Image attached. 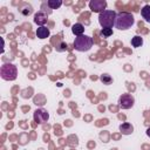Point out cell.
Wrapping results in <instances>:
<instances>
[{
	"instance_id": "30bf717a",
	"label": "cell",
	"mask_w": 150,
	"mask_h": 150,
	"mask_svg": "<svg viewBox=\"0 0 150 150\" xmlns=\"http://www.w3.org/2000/svg\"><path fill=\"white\" fill-rule=\"evenodd\" d=\"M120 131H121V134H123V135H130V134H132V131H134V127H132L130 123L124 122V123H122V124L120 125Z\"/></svg>"
},
{
	"instance_id": "6da1fadb",
	"label": "cell",
	"mask_w": 150,
	"mask_h": 150,
	"mask_svg": "<svg viewBox=\"0 0 150 150\" xmlns=\"http://www.w3.org/2000/svg\"><path fill=\"white\" fill-rule=\"evenodd\" d=\"M135 23V19L130 13L127 12H120L116 14L115 19V27L120 30H127L131 28V26Z\"/></svg>"
},
{
	"instance_id": "8992f818",
	"label": "cell",
	"mask_w": 150,
	"mask_h": 150,
	"mask_svg": "<svg viewBox=\"0 0 150 150\" xmlns=\"http://www.w3.org/2000/svg\"><path fill=\"white\" fill-rule=\"evenodd\" d=\"M48 118H49V114H48L47 110H45V109H36L34 111V121L36 123L42 124V123L47 122Z\"/></svg>"
},
{
	"instance_id": "7c38bea8",
	"label": "cell",
	"mask_w": 150,
	"mask_h": 150,
	"mask_svg": "<svg viewBox=\"0 0 150 150\" xmlns=\"http://www.w3.org/2000/svg\"><path fill=\"white\" fill-rule=\"evenodd\" d=\"M141 15L142 18L146 21V22H150V5H145L142 7L141 9Z\"/></svg>"
},
{
	"instance_id": "4fadbf2b",
	"label": "cell",
	"mask_w": 150,
	"mask_h": 150,
	"mask_svg": "<svg viewBox=\"0 0 150 150\" xmlns=\"http://www.w3.org/2000/svg\"><path fill=\"white\" fill-rule=\"evenodd\" d=\"M131 45H132V47H135V48L141 47V46L143 45V39H142V36L135 35V36L131 39Z\"/></svg>"
},
{
	"instance_id": "2e32d148",
	"label": "cell",
	"mask_w": 150,
	"mask_h": 150,
	"mask_svg": "<svg viewBox=\"0 0 150 150\" xmlns=\"http://www.w3.org/2000/svg\"><path fill=\"white\" fill-rule=\"evenodd\" d=\"M101 35L104 36V38H109V36L112 35V29H111V28H102Z\"/></svg>"
},
{
	"instance_id": "277c9868",
	"label": "cell",
	"mask_w": 150,
	"mask_h": 150,
	"mask_svg": "<svg viewBox=\"0 0 150 150\" xmlns=\"http://www.w3.org/2000/svg\"><path fill=\"white\" fill-rule=\"evenodd\" d=\"M0 75L6 81H14L18 75V69L12 63H5L0 68Z\"/></svg>"
},
{
	"instance_id": "ba28073f",
	"label": "cell",
	"mask_w": 150,
	"mask_h": 150,
	"mask_svg": "<svg viewBox=\"0 0 150 150\" xmlns=\"http://www.w3.org/2000/svg\"><path fill=\"white\" fill-rule=\"evenodd\" d=\"M47 15L43 13V12H39V13H36L35 15H34V22L36 23V25H40V27L41 26H43L46 22H47Z\"/></svg>"
},
{
	"instance_id": "7a4b0ae2",
	"label": "cell",
	"mask_w": 150,
	"mask_h": 150,
	"mask_svg": "<svg viewBox=\"0 0 150 150\" xmlns=\"http://www.w3.org/2000/svg\"><path fill=\"white\" fill-rule=\"evenodd\" d=\"M116 12L111 9H104L98 14V22L102 26V28H111L115 25L116 19Z\"/></svg>"
},
{
	"instance_id": "5b68a950",
	"label": "cell",
	"mask_w": 150,
	"mask_h": 150,
	"mask_svg": "<svg viewBox=\"0 0 150 150\" xmlns=\"http://www.w3.org/2000/svg\"><path fill=\"white\" fill-rule=\"evenodd\" d=\"M134 103H135V98L130 94H123L118 98V104L122 109H129L134 105Z\"/></svg>"
},
{
	"instance_id": "8fae6325",
	"label": "cell",
	"mask_w": 150,
	"mask_h": 150,
	"mask_svg": "<svg viewBox=\"0 0 150 150\" xmlns=\"http://www.w3.org/2000/svg\"><path fill=\"white\" fill-rule=\"evenodd\" d=\"M71 32H73V34H74V35H76V36L83 35V32H84V26H83L82 23L77 22V23L73 25V27H71Z\"/></svg>"
},
{
	"instance_id": "9c48e42d",
	"label": "cell",
	"mask_w": 150,
	"mask_h": 150,
	"mask_svg": "<svg viewBox=\"0 0 150 150\" xmlns=\"http://www.w3.org/2000/svg\"><path fill=\"white\" fill-rule=\"evenodd\" d=\"M50 32H49V28L48 27H45V26H41L36 29V36L39 39H47L49 36Z\"/></svg>"
},
{
	"instance_id": "e0dca14e",
	"label": "cell",
	"mask_w": 150,
	"mask_h": 150,
	"mask_svg": "<svg viewBox=\"0 0 150 150\" xmlns=\"http://www.w3.org/2000/svg\"><path fill=\"white\" fill-rule=\"evenodd\" d=\"M146 135H148V136H149V137H150V128H149V129H148V130H146Z\"/></svg>"
},
{
	"instance_id": "52a82bcc",
	"label": "cell",
	"mask_w": 150,
	"mask_h": 150,
	"mask_svg": "<svg viewBox=\"0 0 150 150\" xmlns=\"http://www.w3.org/2000/svg\"><path fill=\"white\" fill-rule=\"evenodd\" d=\"M89 7L93 12H97L101 13L104 11V8L107 7V2L104 0H93L89 2Z\"/></svg>"
},
{
	"instance_id": "3957f363",
	"label": "cell",
	"mask_w": 150,
	"mask_h": 150,
	"mask_svg": "<svg viewBox=\"0 0 150 150\" xmlns=\"http://www.w3.org/2000/svg\"><path fill=\"white\" fill-rule=\"evenodd\" d=\"M93 39L88 35H80V36H76L75 40H74V48L79 52H87L89 50L91 47H93Z\"/></svg>"
},
{
	"instance_id": "5bb4252c",
	"label": "cell",
	"mask_w": 150,
	"mask_h": 150,
	"mask_svg": "<svg viewBox=\"0 0 150 150\" xmlns=\"http://www.w3.org/2000/svg\"><path fill=\"white\" fill-rule=\"evenodd\" d=\"M47 5H48L52 9H56V8H59V7L62 5V1H61V0H48V1H47Z\"/></svg>"
},
{
	"instance_id": "9a60e30c",
	"label": "cell",
	"mask_w": 150,
	"mask_h": 150,
	"mask_svg": "<svg viewBox=\"0 0 150 150\" xmlns=\"http://www.w3.org/2000/svg\"><path fill=\"white\" fill-rule=\"evenodd\" d=\"M100 80L103 82V84H111V82H112L111 76L108 75V74H103V75H101V76H100Z\"/></svg>"
}]
</instances>
